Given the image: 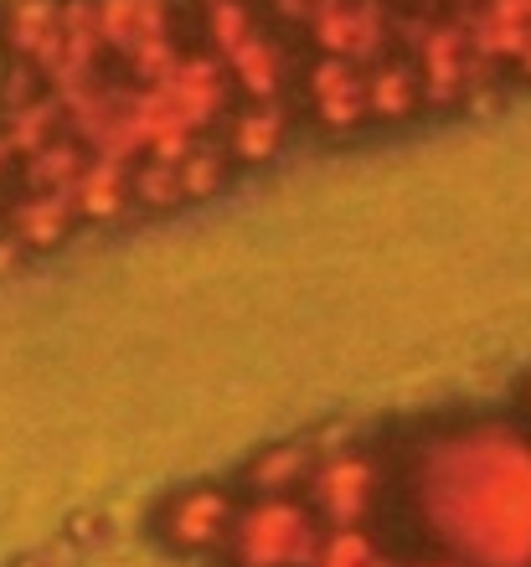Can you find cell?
<instances>
[{
	"instance_id": "f1b7e54d",
	"label": "cell",
	"mask_w": 531,
	"mask_h": 567,
	"mask_svg": "<svg viewBox=\"0 0 531 567\" xmlns=\"http://www.w3.org/2000/svg\"><path fill=\"white\" fill-rule=\"evenodd\" d=\"M0 227H6V207H0Z\"/></svg>"
},
{
	"instance_id": "ac0fdd59",
	"label": "cell",
	"mask_w": 531,
	"mask_h": 567,
	"mask_svg": "<svg viewBox=\"0 0 531 567\" xmlns=\"http://www.w3.org/2000/svg\"><path fill=\"white\" fill-rule=\"evenodd\" d=\"M130 196L140 212L186 207V202H181V186H176V161H150V155H140V161L130 165Z\"/></svg>"
},
{
	"instance_id": "3957f363",
	"label": "cell",
	"mask_w": 531,
	"mask_h": 567,
	"mask_svg": "<svg viewBox=\"0 0 531 567\" xmlns=\"http://www.w3.org/2000/svg\"><path fill=\"white\" fill-rule=\"evenodd\" d=\"M392 21H398V6L392 0H320V11L299 27L310 52L325 58H346V62H377L387 58L398 37H392Z\"/></svg>"
},
{
	"instance_id": "277c9868",
	"label": "cell",
	"mask_w": 531,
	"mask_h": 567,
	"mask_svg": "<svg viewBox=\"0 0 531 567\" xmlns=\"http://www.w3.org/2000/svg\"><path fill=\"white\" fill-rule=\"evenodd\" d=\"M299 109L320 135H356L367 124V68L346 58H325V52H305L295 73Z\"/></svg>"
},
{
	"instance_id": "e0dca14e",
	"label": "cell",
	"mask_w": 531,
	"mask_h": 567,
	"mask_svg": "<svg viewBox=\"0 0 531 567\" xmlns=\"http://www.w3.org/2000/svg\"><path fill=\"white\" fill-rule=\"evenodd\" d=\"M0 135L11 140L21 161H27V155H37L42 145H52L58 135H68V120H62L58 93L47 89L42 99H31V104L11 109V114H0Z\"/></svg>"
},
{
	"instance_id": "d6986e66",
	"label": "cell",
	"mask_w": 531,
	"mask_h": 567,
	"mask_svg": "<svg viewBox=\"0 0 531 567\" xmlns=\"http://www.w3.org/2000/svg\"><path fill=\"white\" fill-rule=\"evenodd\" d=\"M310 563L315 567H392L377 553V542H371L367 532H356V526H336V532L315 547Z\"/></svg>"
},
{
	"instance_id": "52a82bcc",
	"label": "cell",
	"mask_w": 531,
	"mask_h": 567,
	"mask_svg": "<svg viewBox=\"0 0 531 567\" xmlns=\"http://www.w3.org/2000/svg\"><path fill=\"white\" fill-rule=\"evenodd\" d=\"M289 124H295L289 99H237L227 109V120L217 124V145L227 150V161L237 171H258L284 150Z\"/></svg>"
},
{
	"instance_id": "4316f807",
	"label": "cell",
	"mask_w": 531,
	"mask_h": 567,
	"mask_svg": "<svg viewBox=\"0 0 531 567\" xmlns=\"http://www.w3.org/2000/svg\"><path fill=\"white\" fill-rule=\"evenodd\" d=\"M21 567H47V557H31V563H21Z\"/></svg>"
},
{
	"instance_id": "4fadbf2b",
	"label": "cell",
	"mask_w": 531,
	"mask_h": 567,
	"mask_svg": "<svg viewBox=\"0 0 531 567\" xmlns=\"http://www.w3.org/2000/svg\"><path fill=\"white\" fill-rule=\"evenodd\" d=\"M418 114H423V89L413 58L392 47L387 58L367 62V124H413Z\"/></svg>"
},
{
	"instance_id": "7a4b0ae2",
	"label": "cell",
	"mask_w": 531,
	"mask_h": 567,
	"mask_svg": "<svg viewBox=\"0 0 531 567\" xmlns=\"http://www.w3.org/2000/svg\"><path fill=\"white\" fill-rule=\"evenodd\" d=\"M181 6L186 0H93L99 42L130 83H161L181 47H192L181 27Z\"/></svg>"
},
{
	"instance_id": "6da1fadb",
	"label": "cell",
	"mask_w": 531,
	"mask_h": 567,
	"mask_svg": "<svg viewBox=\"0 0 531 567\" xmlns=\"http://www.w3.org/2000/svg\"><path fill=\"white\" fill-rule=\"evenodd\" d=\"M418 511L470 567H531V439L506 423L433 439L418 460Z\"/></svg>"
},
{
	"instance_id": "cb8c5ba5",
	"label": "cell",
	"mask_w": 531,
	"mask_h": 567,
	"mask_svg": "<svg viewBox=\"0 0 531 567\" xmlns=\"http://www.w3.org/2000/svg\"><path fill=\"white\" fill-rule=\"evenodd\" d=\"M16 171H21V155H16V145H11V140L0 135V186H6V181H11Z\"/></svg>"
},
{
	"instance_id": "9c48e42d",
	"label": "cell",
	"mask_w": 531,
	"mask_h": 567,
	"mask_svg": "<svg viewBox=\"0 0 531 567\" xmlns=\"http://www.w3.org/2000/svg\"><path fill=\"white\" fill-rule=\"evenodd\" d=\"M222 68H227V78H233V93L237 99H289V78L299 73L295 62H289V52H284L279 31L258 27L243 47H233L227 58H222Z\"/></svg>"
},
{
	"instance_id": "9a60e30c",
	"label": "cell",
	"mask_w": 531,
	"mask_h": 567,
	"mask_svg": "<svg viewBox=\"0 0 531 567\" xmlns=\"http://www.w3.org/2000/svg\"><path fill=\"white\" fill-rule=\"evenodd\" d=\"M89 155L93 150L83 145V140L58 135L52 145H42L37 155H27L16 176H21L27 192H73V181H78V171L89 165Z\"/></svg>"
},
{
	"instance_id": "44dd1931",
	"label": "cell",
	"mask_w": 531,
	"mask_h": 567,
	"mask_svg": "<svg viewBox=\"0 0 531 567\" xmlns=\"http://www.w3.org/2000/svg\"><path fill=\"white\" fill-rule=\"evenodd\" d=\"M47 93V78L31 68V62H6V78H0V114H11V109L31 104V99H42Z\"/></svg>"
},
{
	"instance_id": "30bf717a",
	"label": "cell",
	"mask_w": 531,
	"mask_h": 567,
	"mask_svg": "<svg viewBox=\"0 0 531 567\" xmlns=\"http://www.w3.org/2000/svg\"><path fill=\"white\" fill-rule=\"evenodd\" d=\"M237 506L233 495L217 491V485H196V491H181L171 506H165V537L186 547V553H207L217 542L233 537Z\"/></svg>"
},
{
	"instance_id": "5b68a950",
	"label": "cell",
	"mask_w": 531,
	"mask_h": 567,
	"mask_svg": "<svg viewBox=\"0 0 531 567\" xmlns=\"http://www.w3.org/2000/svg\"><path fill=\"white\" fill-rule=\"evenodd\" d=\"M320 537H315L310 511L295 501H258V506L237 511L233 522V553L243 567H299L310 563Z\"/></svg>"
},
{
	"instance_id": "7402d4cb",
	"label": "cell",
	"mask_w": 531,
	"mask_h": 567,
	"mask_svg": "<svg viewBox=\"0 0 531 567\" xmlns=\"http://www.w3.org/2000/svg\"><path fill=\"white\" fill-rule=\"evenodd\" d=\"M315 11H320V0H268V16H274L279 27H289L295 37H299V27H305Z\"/></svg>"
},
{
	"instance_id": "83f0119b",
	"label": "cell",
	"mask_w": 531,
	"mask_h": 567,
	"mask_svg": "<svg viewBox=\"0 0 531 567\" xmlns=\"http://www.w3.org/2000/svg\"><path fill=\"white\" fill-rule=\"evenodd\" d=\"M428 567H455V563H428Z\"/></svg>"
},
{
	"instance_id": "ffe728a7",
	"label": "cell",
	"mask_w": 531,
	"mask_h": 567,
	"mask_svg": "<svg viewBox=\"0 0 531 567\" xmlns=\"http://www.w3.org/2000/svg\"><path fill=\"white\" fill-rule=\"evenodd\" d=\"M305 464H310V449L305 444H284V449H268L264 460L253 464V480L264 485V491H284L295 475H305Z\"/></svg>"
},
{
	"instance_id": "8992f818",
	"label": "cell",
	"mask_w": 531,
	"mask_h": 567,
	"mask_svg": "<svg viewBox=\"0 0 531 567\" xmlns=\"http://www.w3.org/2000/svg\"><path fill=\"white\" fill-rule=\"evenodd\" d=\"M150 89H161V99L186 120L192 135H217V124L227 120V109L237 104L233 78H227V68L212 58L207 47H181V58L171 62L165 78L150 83Z\"/></svg>"
},
{
	"instance_id": "2e32d148",
	"label": "cell",
	"mask_w": 531,
	"mask_h": 567,
	"mask_svg": "<svg viewBox=\"0 0 531 567\" xmlns=\"http://www.w3.org/2000/svg\"><path fill=\"white\" fill-rule=\"evenodd\" d=\"M237 165L227 161V150L217 145V135H196L186 145V155L176 161V186H181V202H212V196L233 181Z\"/></svg>"
},
{
	"instance_id": "8fae6325",
	"label": "cell",
	"mask_w": 531,
	"mask_h": 567,
	"mask_svg": "<svg viewBox=\"0 0 531 567\" xmlns=\"http://www.w3.org/2000/svg\"><path fill=\"white\" fill-rule=\"evenodd\" d=\"M315 506L330 516L336 526H356L377 501V470L367 454H330L310 475Z\"/></svg>"
},
{
	"instance_id": "d4e9b609",
	"label": "cell",
	"mask_w": 531,
	"mask_h": 567,
	"mask_svg": "<svg viewBox=\"0 0 531 567\" xmlns=\"http://www.w3.org/2000/svg\"><path fill=\"white\" fill-rule=\"evenodd\" d=\"M506 78H517V83H531V42H527V52H521V58L506 68Z\"/></svg>"
},
{
	"instance_id": "484cf974",
	"label": "cell",
	"mask_w": 531,
	"mask_h": 567,
	"mask_svg": "<svg viewBox=\"0 0 531 567\" xmlns=\"http://www.w3.org/2000/svg\"><path fill=\"white\" fill-rule=\"evenodd\" d=\"M433 6H439V11H449V16H464V11H474L480 0H433Z\"/></svg>"
},
{
	"instance_id": "7c38bea8",
	"label": "cell",
	"mask_w": 531,
	"mask_h": 567,
	"mask_svg": "<svg viewBox=\"0 0 531 567\" xmlns=\"http://www.w3.org/2000/svg\"><path fill=\"white\" fill-rule=\"evenodd\" d=\"M78 212L68 192H21L6 207V233H11L27 254H52L73 238Z\"/></svg>"
},
{
	"instance_id": "ba28073f",
	"label": "cell",
	"mask_w": 531,
	"mask_h": 567,
	"mask_svg": "<svg viewBox=\"0 0 531 567\" xmlns=\"http://www.w3.org/2000/svg\"><path fill=\"white\" fill-rule=\"evenodd\" d=\"M62 42V0H6L0 6V52L6 62H31L47 73Z\"/></svg>"
},
{
	"instance_id": "603a6c76",
	"label": "cell",
	"mask_w": 531,
	"mask_h": 567,
	"mask_svg": "<svg viewBox=\"0 0 531 567\" xmlns=\"http://www.w3.org/2000/svg\"><path fill=\"white\" fill-rule=\"evenodd\" d=\"M27 248H21V243H16L11 238V233H6V227H0V274H11L16 269V264H27Z\"/></svg>"
},
{
	"instance_id": "5bb4252c",
	"label": "cell",
	"mask_w": 531,
	"mask_h": 567,
	"mask_svg": "<svg viewBox=\"0 0 531 567\" xmlns=\"http://www.w3.org/2000/svg\"><path fill=\"white\" fill-rule=\"evenodd\" d=\"M130 165L134 161H114V155H89V165L73 181V212L78 223H119L124 212H134L130 196Z\"/></svg>"
}]
</instances>
